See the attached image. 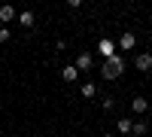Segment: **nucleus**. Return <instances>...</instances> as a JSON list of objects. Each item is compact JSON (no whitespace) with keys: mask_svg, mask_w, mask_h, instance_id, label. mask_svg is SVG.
<instances>
[{"mask_svg":"<svg viewBox=\"0 0 152 137\" xmlns=\"http://www.w3.org/2000/svg\"><path fill=\"white\" fill-rule=\"evenodd\" d=\"M122 73H125V58H122L119 52L113 55V58H107V61H104V67H100V76H104L107 82H113V79H119Z\"/></svg>","mask_w":152,"mask_h":137,"instance_id":"nucleus-1","label":"nucleus"},{"mask_svg":"<svg viewBox=\"0 0 152 137\" xmlns=\"http://www.w3.org/2000/svg\"><path fill=\"white\" fill-rule=\"evenodd\" d=\"M97 55L100 58H113V55H116V43H113V40H107V37H100V40H97Z\"/></svg>","mask_w":152,"mask_h":137,"instance_id":"nucleus-2","label":"nucleus"},{"mask_svg":"<svg viewBox=\"0 0 152 137\" xmlns=\"http://www.w3.org/2000/svg\"><path fill=\"white\" fill-rule=\"evenodd\" d=\"M134 67L140 70V73H149V70H152V55H149V52H140V55L134 58Z\"/></svg>","mask_w":152,"mask_h":137,"instance_id":"nucleus-3","label":"nucleus"},{"mask_svg":"<svg viewBox=\"0 0 152 137\" xmlns=\"http://www.w3.org/2000/svg\"><path fill=\"white\" fill-rule=\"evenodd\" d=\"M91 67H94V55H91V52H82L79 58H76V70H79V73L91 70Z\"/></svg>","mask_w":152,"mask_h":137,"instance_id":"nucleus-4","label":"nucleus"},{"mask_svg":"<svg viewBox=\"0 0 152 137\" xmlns=\"http://www.w3.org/2000/svg\"><path fill=\"white\" fill-rule=\"evenodd\" d=\"M137 46V37L131 34V31H125L122 37H119V43H116V49H122V52H125V49H134Z\"/></svg>","mask_w":152,"mask_h":137,"instance_id":"nucleus-5","label":"nucleus"},{"mask_svg":"<svg viewBox=\"0 0 152 137\" xmlns=\"http://www.w3.org/2000/svg\"><path fill=\"white\" fill-rule=\"evenodd\" d=\"M18 18V12H15V6H0V24H9V21H15Z\"/></svg>","mask_w":152,"mask_h":137,"instance_id":"nucleus-6","label":"nucleus"},{"mask_svg":"<svg viewBox=\"0 0 152 137\" xmlns=\"http://www.w3.org/2000/svg\"><path fill=\"white\" fill-rule=\"evenodd\" d=\"M34 21H37V15L31 9H21L18 12V24H21V28H34Z\"/></svg>","mask_w":152,"mask_h":137,"instance_id":"nucleus-7","label":"nucleus"},{"mask_svg":"<svg viewBox=\"0 0 152 137\" xmlns=\"http://www.w3.org/2000/svg\"><path fill=\"white\" fill-rule=\"evenodd\" d=\"M61 79H64V82H76V79H79V70H76V64H67L64 70H61Z\"/></svg>","mask_w":152,"mask_h":137,"instance_id":"nucleus-8","label":"nucleus"},{"mask_svg":"<svg viewBox=\"0 0 152 137\" xmlns=\"http://www.w3.org/2000/svg\"><path fill=\"white\" fill-rule=\"evenodd\" d=\"M131 110H134V113H146V110H149V101H146V97H134V101H131Z\"/></svg>","mask_w":152,"mask_h":137,"instance_id":"nucleus-9","label":"nucleus"},{"mask_svg":"<svg viewBox=\"0 0 152 137\" xmlns=\"http://www.w3.org/2000/svg\"><path fill=\"white\" fill-rule=\"evenodd\" d=\"M131 125H134L131 119H119V122H116V131H119V134H131Z\"/></svg>","mask_w":152,"mask_h":137,"instance_id":"nucleus-10","label":"nucleus"},{"mask_svg":"<svg viewBox=\"0 0 152 137\" xmlns=\"http://www.w3.org/2000/svg\"><path fill=\"white\" fill-rule=\"evenodd\" d=\"M79 92H82V97H94V95H97V85H94V82H82Z\"/></svg>","mask_w":152,"mask_h":137,"instance_id":"nucleus-11","label":"nucleus"},{"mask_svg":"<svg viewBox=\"0 0 152 137\" xmlns=\"http://www.w3.org/2000/svg\"><path fill=\"white\" fill-rule=\"evenodd\" d=\"M131 134H134V137H146V122H134V125H131Z\"/></svg>","mask_w":152,"mask_h":137,"instance_id":"nucleus-12","label":"nucleus"},{"mask_svg":"<svg viewBox=\"0 0 152 137\" xmlns=\"http://www.w3.org/2000/svg\"><path fill=\"white\" fill-rule=\"evenodd\" d=\"M9 37H12L9 28H0V43H9Z\"/></svg>","mask_w":152,"mask_h":137,"instance_id":"nucleus-13","label":"nucleus"},{"mask_svg":"<svg viewBox=\"0 0 152 137\" xmlns=\"http://www.w3.org/2000/svg\"><path fill=\"white\" fill-rule=\"evenodd\" d=\"M0 104H3V97H0Z\"/></svg>","mask_w":152,"mask_h":137,"instance_id":"nucleus-14","label":"nucleus"}]
</instances>
